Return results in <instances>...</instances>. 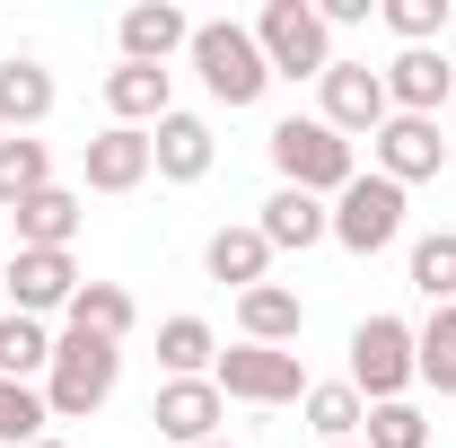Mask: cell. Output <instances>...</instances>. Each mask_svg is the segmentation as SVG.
I'll use <instances>...</instances> for the list:
<instances>
[{"instance_id": "9", "label": "cell", "mask_w": 456, "mask_h": 448, "mask_svg": "<svg viewBox=\"0 0 456 448\" xmlns=\"http://www.w3.org/2000/svg\"><path fill=\"white\" fill-rule=\"evenodd\" d=\"M387 106H395V114H439V106H456V62L439 54V45H403V54L387 62Z\"/></svg>"}, {"instance_id": "29", "label": "cell", "mask_w": 456, "mask_h": 448, "mask_svg": "<svg viewBox=\"0 0 456 448\" xmlns=\"http://www.w3.org/2000/svg\"><path fill=\"white\" fill-rule=\"evenodd\" d=\"M45 387H27V378H0V448H36L45 440Z\"/></svg>"}, {"instance_id": "36", "label": "cell", "mask_w": 456, "mask_h": 448, "mask_svg": "<svg viewBox=\"0 0 456 448\" xmlns=\"http://www.w3.org/2000/svg\"><path fill=\"white\" fill-rule=\"evenodd\" d=\"M0 220H9V212H0Z\"/></svg>"}, {"instance_id": "34", "label": "cell", "mask_w": 456, "mask_h": 448, "mask_svg": "<svg viewBox=\"0 0 456 448\" xmlns=\"http://www.w3.org/2000/svg\"><path fill=\"white\" fill-rule=\"evenodd\" d=\"M202 448H228V440H202Z\"/></svg>"}, {"instance_id": "2", "label": "cell", "mask_w": 456, "mask_h": 448, "mask_svg": "<svg viewBox=\"0 0 456 448\" xmlns=\"http://www.w3.org/2000/svg\"><path fill=\"white\" fill-rule=\"evenodd\" d=\"M114 378H123V352H114L106 335H70L53 343V369H45V413L53 422H88L97 404L114 395Z\"/></svg>"}, {"instance_id": "32", "label": "cell", "mask_w": 456, "mask_h": 448, "mask_svg": "<svg viewBox=\"0 0 456 448\" xmlns=\"http://www.w3.org/2000/svg\"><path fill=\"white\" fill-rule=\"evenodd\" d=\"M36 448H70V440H53V431H45V440H36Z\"/></svg>"}, {"instance_id": "25", "label": "cell", "mask_w": 456, "mask_h": 448, "mask_svg": "<svg viewBox=\"0 0 456 448\" xmlns=\"http://www.w3.org/2000/svg\"><path fill=\"white\" fill-rule=\"evenodd\" d=\"M360 422H369V404H360V387L342 378V387H307V431L325 448H342V440H360Z\"/></svg>"}, {"instance_id": "31", "label": "cell", "mask_w": 456, "mask_h": 448, "mask_svg": "<svg viewBox=\"0 0 456 448\" xmlns=\"http://www.w3.org/2000/svg\"><path fill=\"white\" fill-rule=\"evenodd\" d=\"M387 27L403 45H439L448 36V0H387Z\"/></svg>"}, {"instance_id": "17", "label": "cell", "mask_w": 456, "mask_h": 448, "mask_svg": "<svg viewBox=\"0 0 456 448\" xmlns=\"http://www.w3.org/2000/svg\"><path fill=\"white\" fill-rule=\"evenodd\" d=\"M264 246H273V255H298V246H316V237H334V212H325V203H316V194H273V203H264Z\"/></svg>"}, {"instance_id": "16", "label": "cell", "mask_w": 456, "mask_h": 448, "mask_svg": "<svg viewBox=\"0 0 456 448\" xmlns=\"http://www.w3.org/2000/svg\"><path fill=\"white\" fill-rule=\"evenodd\" d=\"M79 194H61V185H45V194H27L18 212H9V228H18V246H53V255H70V237H79Z\"/></svg>"}, {"instance_id": "5", "label": "cell", "mask_w": 456, "mask_h": 448, "mask_svg": "<svg viewBox=\"0 0 456 448\" xmlns=\"http://www.w3.org/2000/svg\"><path fill=\"white\" fill-rule=\"evenodd\" d=\"M421 369H412V326L403 317H369L360 335H351V387L360 404H395Z\"/></svg>"}, {"instance_id": "19", "label": "cell", "mask_w": 456, "mask_h": 448, "mask_svg": "<svg viewBox=\"0 0 456 448\" xmlns=\"http://www.w3.org/2000/svg\"><path fill=\"white\" fill-rule=\"evenodd\" d=\"M53 114V71L45 62H0V132H36Z\"/></svg>"}, {"instance_id": "3", "label": "cell", "mask_w": 456, "mask_h": 448, "mask_svg": "<svg viewBox=\"0 0 456 448\" xmlns=\"http://www.w3.org/2000/svg\"><path fill=\"white\" fill-rule=\"evenodd\" d=\"M193 71H202V88L220 97V106H255L264 88H273V62L255 45V27H237V18H211V27H193Z\"/></svg>"}, {"instance_id": "15", "label": "cell", "mask_w": 456, "mask_h": 448, "mask_svg": "<svg viewBox=\"0 0 456 448\" xmlns=\"http://www.w3.org/2000/svg\"><path fill=\"white\" fill-rule=\"evenodd\" d=\"M175 45H193V18L167 9V0H141V9H123V62H150V71H167Z\"/></svg>"}, {"instance_id": "6", "label": "cell", "mask_w": 456, "mask_h": 448, "mask_svg": "<svg viewBox=\"0 0 456 448\" xmlns=\"http://www.w3.org/2000/svg\"><path fill=\"white\" fill-rule=\"evenodd\" d=\"M211 387L237 395V404H298L307 395V369H298V352H273V343H237L211 361Z\"/></svg>"}, {"instance_id": "26", "label": "cell", "mask_w": 456, "mask_h": 448, "mask_svg": "<svg viewBox=\"0 0 456 448\" xmlns=\"http://www.w3.org/2000/svg\"><path fill=\"white\" fill-rule=\"evenodd\" d=\"M412 369H421V387L456 395V308H430V326L412 335Z\"/></svg>"}, {"instance_id": "11", "label": "cell", "mask_w": 456, "mask_h": 448, "mask_svg": "<svg viewBox=\"0 0 456 448\" xmlns=\"http://www.w3.org/2000/svg\"><path fill=\"white\" fill-rule=\"evenodd\" d=\"M387 71H369V62H334V71H325V123H334L342 141H351V132H369V141H378V123H387Z\"/></svg>"}, {"instance_id": "22", "label": "cell", "mask_w": 456, "mask_h": 448, "mask_svg": "<svg viewBox=\"0 0 456 448\" xmlns=\"http://www.w3.org/2000/svg\"><path fill=\"white\" fill-rule=\"evenodd\" d=\"M45 369H53V335H45V317H18V308H9V317H0V378H27V387H36Z\"/></svg>"}, {"instance_id": "35", "label": "cell", "mask_w": 456, "mask_h": 448, "mask_svg": "<svg viewBox=\"0 0 456 448\" xmlns=\"http://www.w3.org/2000/svg\"><path fill=\"white\" fill-rule=\"evenodd\" d=\"M342 448H360V440H342Z\"/></svg>"}, {"instance_id": "4", "label": "cell", "mask_w": 456, "mask_h": 448, "mask_svg": "<svg viewBox=\"0 0 456 448\" xmlns=\"http://www.w3.org/2000/svg\"><path fill=\"white\" fill-rule=\"evenodd\" d=\"M255 45L273 62V79H325V71H334V36H325L316 0H264Z\"/></svg>"}, {"instance_id": "27", "label": "cell", "mask_w": 456, "mask_h": 448, "mask_svg": "<svg viewBox=\"0 0 456 448\" xmlns=\"http://www.w3.org/2000/svg\"><path fill=\"white\" fill-rule=\"evenodd\" d=\"M70 326H79V335L123 343V335H132V290H114V281H79V299H70Z\"/></svg>"}, {"instance_id": "18", "label": "cell", "mask_w": 456, "mask_h": 448, "mask_svg": "<svg viewBox=\"0 0 456 448\" xmlns=\"http://www.w3.org/2000/svg\"><path fill=\"white\" fill-rule=\"evenodd\" d=\"M202 264H211V281H237V299H246V290H264V273H273V246H264V228H211Z\"/></svg>"}, {"instance_id": "12", "label": "cell", "mask_w": 456, "mask_h": 448, "mask_svg": "<svg viewBox=\"0 0 456 448\" xmlns=\"http://www.w3.org/2000/svg\"><path fill=\"white\" fill-rule=\"evenodd\" d=\"M220 404H228V395L211 387V378H167L159 404H150V422H159V440L202 448V440H220Z\"/></svg>"}, {"instance_id": "7", "label": "cell", "mask_w": 456, "mask_h": 448, "mask_svg": "<svg viewBox=\"0 0 456 448\" xmlns=\"http://www.w3.org/2000/svg\"><path fill=\"white\" fill-rule=\"evenodd\" d=\"M334 237L351 246V255L395 246V237H403V185H387V176H351V185L334 194Z\"/></svg>"}, {"instance_id": "13", "label": "cell", "mask_w": 456, "mask_h": 448, "mask_svg": "<svg viewBox=\"0 0 456 448\" xmlns=\"http://www.w3.org/2000/svg\"><path fill=\"white\" fill-rule=\"evenodd\" d=\"M79 176H88L97 194H132V185L150 176V132H132V123H106L97 141H79Z\"/></svg>"}, {"instance_id": "1", "label": "cell", "mask_w": 456, "mask_h": 448, "mask_svg": "<svg viewBox=\"0 0 456 448\" xmlns=\"http://www.w3.org/2000/svg\"><path fill=\"white\" fill-rule=\"evenodd\" d=\"M273 168H281L289 194H342L351 176H360V159H351V141H342L325 114H289V123H273Z\"/></svg>"}, {"instance_id": "23", "label": "cell", "mask_w": 456, "mask_h": 448, "mask_svg": "<svg viewBox=\"0 0 456 448\" xmlns=\"http://www.w3.org/2000/svg\"><path fill=\"white\" fill-rule=\"evenodd\" d=\"M53 185V159H45V141H27V132H0V212H18L27 194H45Z\"/></svg>"}, {"instance_id": "28", "label": "cell", "mask_w": 456, "mask_h": 448, "mask_svg": "<svg viewBox=\"0 0 456 448\" xmlns=\"http://www.w3.org/2000/svg\"><path fill=\"white\" fill-rule=\"evenodd\" d=\"M412 290H421L430 308H456V228H430V237L412 246Z\"/></svg>"}, {"instance_id": "24", "label": "cell", "mask_w": 456, "mask_h": 448, "mask_svg": "<svg viewBox=\"0 0 456 448\" xmlns=\"http://www.w3.org/2000/svg\"><path fill=\"white\" fill-rule=\"evenodd\" d=\"M159 361H167V378H211L220 343H211L202 317H167V326H159Z\"/></svg>"}, {"instance_id": "14", "label": "cell", "mask_w": 456, "mask_h": 448, "mask_svg": "<svg viewBox=\"0 0 456 448\" xmlns=\"http://www.w3.org/2000/svg\"><path fill=\"white\" fill-rule=\"evenodd\" d=\"M150 168L167 176V185H193V176H211V123L167 106L159 123H150Z\"/></svg>"}, {"instance_id": "8", "label": "cell", "mask_w": 456, "mask_h": 448, "mask_svg": "<svg viewBox=\"0 0 456 448\" xmlns=\"http://www.w3.org/2000/svg\"><path fill=\"white\" fill-rule=\"evenodd\" d=\"M369 150H378V176H387V185H421V176H439V168H448L439 114H387Z\"/></svg>"}, {"instance_id": "20", "label": "cell", "mask_w": 456, "mask_h": 448, "mask_svg": "<svg viewBox=\"0 0 456 448\" xmlns=\"http://www.w3.org/2000/svg\"><path fill=\"white\" fill-rule=\"evenodd\" d=\"M106 106H114V123H159L167 114V71H150V62H114L106 71Z\"/></svg>"}, {"instance_id": "21", "label": "cell", "mask_w": 456, "mask_h": 448, "mask_svg": "<svg viewBox=\"0 0 456 448\" xmlns=\"http://www.w3.org/2000/svg\"><path fill=\"white\" fill-rule=\"evenodd\" d=\"M237 326H246V343H298V326H307V308H298V290H281V281H264V290H246L237 299Z\"/></svg>"}, {"instance_id": "33", "label": "cell", "mask_w": 456, "mask_h": 448, "mask_svg": "<svg viewBox=\"0 0 456 448\" xmlns=\"http://www.w3.org/2000/svg\"><path fill=\"white\" fill-rule=\"evenodd\" d=\"M0 317H9V281H0Z\"/></svg>"}, {"instance_id": "10", "label": "cell", "mask_w": 456, "mask_h": 448, "mask_svg": "<svg viewBox=\"0 0 456 448\" xmlns=\"http://www.w3.org/2000/svg\"><path fill=\"white\" fill-rule=\"evenodd\" d=\"M0 281H9V308L18 317H45V308L79 299V264L53 255V246H18V264H0Z\"/></svg>"}, {"instance_id": "30", "label": "cell", "mask_w": 456, "mask_h": 448, "mask_svg": "<svg viewBox=\"0 0 456 448\" xmlns=\"http://www.w3.org/2000/svg\"><path fill=\"white\" fill-rule=\"evenodd\" d=\"M360 448H430V422H421V404H369V422H360Z\"/></svg>"}]
</instances>
